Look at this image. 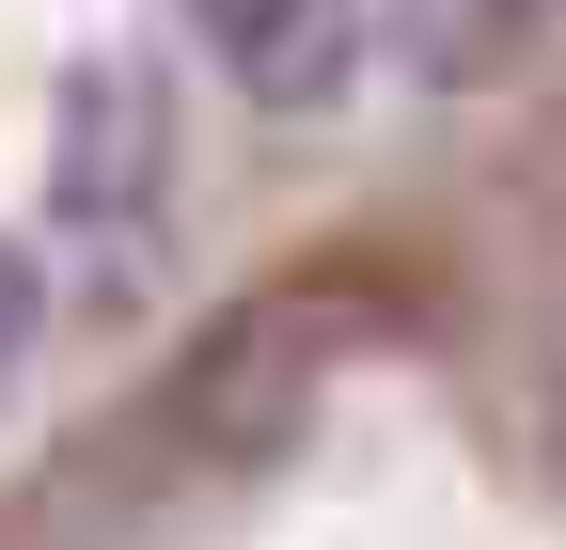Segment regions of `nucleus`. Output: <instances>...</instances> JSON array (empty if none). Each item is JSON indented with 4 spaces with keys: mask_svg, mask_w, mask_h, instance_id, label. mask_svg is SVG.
<instances>
[{
    "mask_svg": "<svg viewBox=\"0 0 566 550\" xmlns=\"http://www.w3.org/2000/svg\"><path fill=\"white\" fill-rule=\"evenodd\" d=\"M189 189V95L158 47H80L48 95V221L95 236V252H142Z\"/></svg>",
    "mask_w": 566,
    "mask_h": 550,
    "instance_id": "f257e3e1",
    "label": "nucleus"
},
{
    "mask_svg": "<svg viewBox=\"0 0 566 550\" xmlns=\"http://www.w3.org/2000/svg\"><path fill=\"white\" fill-rule=\"evenodd\" d=\"M363 47H378V17H363V0H268V17L221 47L237 63V95L252 110H346V95H363Z\"/></svg>",
    "mask_w": 566,
    "mask_h": 550,
    "instance_id": "f03ea898",
    "label": "nucleus"
},
{
    "mask_svg": "<svg viewBox=\"0 0 566 550\" xmlns=\"http://www.w3.org/2000/svg\"><path fill=\"white\" fill-rule=\"evenodd\" d=\"M520 393H535V456L566 472V299L535 315V362H520Z\"/></svg>",
    "mask_w": 566,
    "mask_h": 550,
    "instance_id": "7ed1b4c3",
    "label": "nucleus"
},
{
    "mask_svg": "<svg viewBox=\"0 0 566 550\" xmlns=\"http://www.w3.org/2000/svg\"><path fill=\"white\" fill-rule=\"evenodd\" d=\"M48 347V284H32V252L0 236V393H17V362Z\"/></svg>",
    "mask_w": 566,
    "mask_h": 550,
    "instance_id": "20e7f679",
    "label": "nucleus"
},
{
    "mask_svg": "<svg viewBox=\"0 0 566 550\" xmlns=\"http://www.w3.org/2000/svg\"><path fill=\"white\" fill-rule=\"evenodd\" d=\"M174 17H189V32H205V47H237V32H252V17H268V0H174Z\"/></svg>",
    "mask_w": 566,
    "mask_h": 550,
    "instance_id": "39448f33",
    "label": "nucleus"
},
{
    "mask_svg": "<svg viewBox=\"0 0 566 550\" xmlns=\"http://www.w3.org/2000/svg\"><path fill=\"white\" fill-rule=\"evenodd\" d=\"M394 17H409L424 47H457V32H472V0H394Z\"/></svg>",
    "mask_w": 566,
    "mask_h": 550,
    "instance_id": "423d86ee",
    "label": "nucleus"
}]
</instances>
